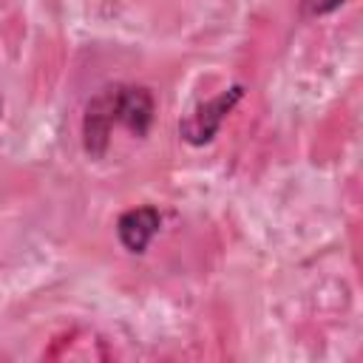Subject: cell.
Here are the masks:
<instances>
[{"label":"cell","mask_w":363,"mask_h":363,"mask_svg":"<svg viewBox=\"0 0 363 363\" xmlns=\"http://www.w3.org/2000/svg\"><path fill=\"white\" fill-rule=\"evenodd\" d=\"M0 111H3V102H0Z\"/></svg>","instance_id":"cell-5"},{"label":"cell","mask_w":363,"mask_h":363,"mask_svg":"<svg viewBox=\"0 0 363 363\" xmlns=\"http://www.w3.org/2000/svg\"><path fill=\"white\" fill-rule=\"evenodd\" d=\"M241 96H244V88H241V85H233V88L221 91L218 96H213V99L201 102L199 108H193V111L179 122L182 139L190 142V145H204V142H210V139L218 133V128L224 125V119L230 116V111L238 105Z\"/></svg>","instance_id":"cell-2"},{"label":"cell","mask_w":363,"mask_h":363,"mask_svg":"<svg viewBox=\"0 0 363 363\" xmlns=\"http://www.w3.org/2000/svg\"><path fill=\"white\" fill-rule=\"evenodd\" d=\"M153 96L145 85H108L85 105L82 145L91 156H102L116 128L145 136L153 125Z\"/></svg>","instance_id":"cell-1"},{"label":"cell","mask_w":363,"mask_h":363,"mask_svg":"<svg viewBox=\"0 0 363 363\" xmlns=\"http://www.w3.org/2000/svg\"><path fill=\"white\" fill-rule=\"evenodd\" d=\"M162 227V213L150 204H142V207H130L125 210L119 218H116V235H119V244L139 255L147 250V244L153 241V235L159 233Z\"/></svg>","instance_id":"cell-3"},{"label":"cell","mask_w":363,"mask_h":363,"mask_svg":"<svg viewBox=\"0 0 363 363\" xmlns=\"http://www.w3.org/2000/svg\"><path fill=\"white\" fill-rule=\"evenodd\" d=\"M340 6H343V0H301V9H303V14H309V17H320V14H329V11L340 9Z\"/></svg>","instance_id":"cell-4"}]
</instances>
